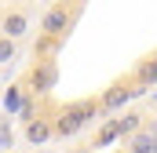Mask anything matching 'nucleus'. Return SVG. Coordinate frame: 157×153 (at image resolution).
I'll use <instances>...</instances> for the list:
<instances>
[{"mask_svg": "<svg viewBox=\"0 0 157 153\" xmlns=\"http://www.w3.org/2000/svg\"><path fill=\"white\" fill-rule=\"evenodd\" d=\"M132 95H135V91H128V88H121V84H117V88H110V91L102 95V106H106V110H121Z\"/></svg>", "mask_w": 157, "mask_h": 153, "instance_id": "obj_4", "label": "nucleus"}, {"mask_svg": "<svg viewBox=\"0 0 157 153\" xmlns=\"http://www.w3.org/2000/svg\"><path fill=\"white\" fill-rule=\"evenodd\" d=\"M51 84H55V66H40L37 73H33V88L37 91H48Z\"/></svg>", "mask_w": 157, "mask_h": 153, "instance_id": "obj_6", "label": "nucleus"}, {"mask_svg": "<svg viewBox=\"0 0 157 153\" xmlns=\"http://www.w3.org/2000/svg\"><path fill=\"white\" fill-rule=\"evenodd\" d=\"M132 153H154V131H139L132 139Z\"/></svg>", "mask_w": 157, "mask_h": 153, "instance_id": "obj_7", "label": "nucleus"}, {"mask_svg": "<svg viewBox=\"0 0 157 153\" xmlns=\"http://www.w3.org/2000/svg\"><path fill=\"white\" fill-rule=\"evenodd\" d=\"M113 139H117V128H113V124H110V128H106V131H102V139H99V142H113Z\"/></svg>", "mask_w": 157, "mask_h": 153, "instance_id": "obj_12", "label": "nucleus"}, {"mask_svg": "<svg viewBox=\"0 0 157 153\" xmlns=\"http://www.w3.org/2000/svg\"><path fill=\"white\" fill-rule=\"evenodd\" d=\"M91 117H95V110H91V106H73V110H66V113L59 117V124L51 128V135H62V139H66V135H77V131L91 120Z\"/></svg>", "mask_w": 157, "mask_h": 153, "instance_id": "obj_1", "label": "nucleus"}, {"mask_svg": "<svg viewBox=\"0 0 157 153\" xmlns=\"http://www.w3.org/2000/svg\"><path fill=\"white\" fill-rule=\"evenodd\" d=\"M0 29H4L0 37H7V40L18 44V40L29 33V15H26V11H7V15L0 18Z\"/></svg>", "mask_w": 157, "mask_h": 153, "instance_id": "obj_2", "label": "nucleus"}, {"mask_svg": "<svg viewBox=\"0 0 157 153\" xmlns=\"http://www.w3.org/2000/svg\"><path fill=\"white\" fill-rule=\"evenodd\" d=\"M139 80H143V84H154V80H157V58H154V62H146V66L139 69Z\"/></svg>", "mask_w": 157, "mask_h": 153, "instance_id": "obj_10", "label": "nucleus"}, {"mask_svg": "<svg viewBox=\"0 0 157 153\" xmlns=\"http://www.w3.org/2000/svg\"><path fill=\"white\" fill-rule=\"evenodd\" d=\"M26 139L37 146V142H48L51 139V124H44V120H33L29 128H26Z\"/></svg>", "mask_w": 157, "mask_h": 153, "instance_id": "obj_5", "label": "nucleus"}, {"mask_svg": "<svg viewBox=\"0 0 157 153\" xmlns=\"http://www.w3.org/2000/svg\"><path fill=\"white\" fill-rule=\"evenodd\" d=\"M15 51H18V47H15V40L0 37V62H11V58H15Z\"/></svg>", "mask_w": 157, "mask_h": 153, "instance_id": "obj_9", "label": "nucleus"}, {"mask_svg": "<svg viewBox=\"0 0 157 153\" xmlns=\"http://www.w3.org/2000/svg\"><path fill=\"white\" fill-rule=\"evenodd\" d=\"M11 146V128H7V120H0V150H7Z\"/></svg>", "mask_w": 157, "mask_h": 153, "instance_id": "obj_11", "label": "nucleus"}, {"mask_svg": "<svg viewBox=\"0 0 157 153\" xmlns=\"http://www.w3.org/2000/svg\"><path fill=\"white\" fill-rule=\"evenodd\" d=\"M40 26H44V33H62V29L70 26V11H66V4H55V7L40 18Z\"/></svg>", "mask_w": 157, "mask_h": 153, "instance_id": "obj_3", "label": "nucleus"}, {"mask_svg": "<svg viewBox=\"0 0 157 153\" xmlns=\"http://www.w3.org/2000/svg\"><path fill=\"white\" fill-rule=\"evenodd\" d=\"M113 128H117V135H124V131H139V113H124V120H117Z\"/></svg>", "mask_w": 157, "mask_h": 153, "instance_id": "obj_8", "label": "nucleus"}]
</instances>
